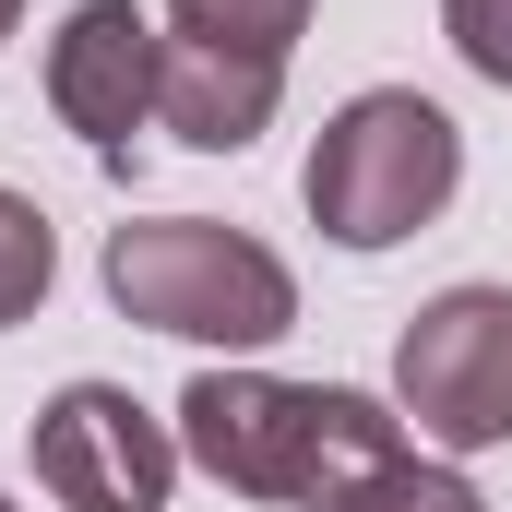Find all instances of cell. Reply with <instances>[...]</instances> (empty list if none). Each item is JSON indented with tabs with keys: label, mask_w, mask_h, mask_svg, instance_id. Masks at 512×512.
Wrapping results in <instances>:
<instances>
[{
	"label": "cell",
	"mask_w": 512,
	"mask_h": 512,
	"mask_svg": "<svg viewBox=\"0 0 512 512\" xmlns=\"http://www.w3.org/2000/svg\"><path fill=\"white\" fill-rule=\"evenodd\" d=\"M179 453L239 489V501H334L370 465L405 453V417L346 382H274V370H191L179 393Z\"/></svg>",
	"instance_id": "cell-1"
},
{
	"label": "cell",
	"mask_w": 512,
	"mask_h": 512,
	"mask_svg": "<svg viewBox=\"0 0 512 512\" xmlns=\"http://www.w3.org/2000/svg\"><path fill=\"white\" fill-rule=\"evenodd\" d=\"M108 298L143 334H179V346H227L251 358L298 322V274L262 251L251 227H215V215H143V227H108Z\"/></svg>",
	"instance_id": "cell-2"
},
{
	"label": "cell",
	"mask_w": 512,
	"mask_h": 512,
	"mask_svg": "<svg viewBox=\"0 0 512 512\" xmlns=\"http://www.w3.org/2000/svg\"><path fill=\"white\" fill-rule=\"evenodd\" d=\"M298 191H310V227L334 251H393V239H417L465 191V131H453L441 96H417V84H370V96H346L322 120Z\"/></svg>",
	"instance_id": "cell-3"
},
{
	"label": "cell",
	"mask_w": 512,
	"mask_h": 512,
	"mask_svg": "<svg viewBox=\"0 0 512 512\" xmlns=\"http://www.w3.org/2000/svg\"><path fill=\"white\" fill-rule=\"evenodd\" d=\"M393 417L441 453L512 441V286H441L393 346Z\"/></svg>",
	"instance_id": "cell-4"
},
{
	"label": "cell",
	"mask_w": 512,
	"mask_h": 512,
	"mask_svg": "<svg viewBox=\"0 0 512 512\" xmlns=\"http://www.w3.org/2000/svg\"><path fill=\"white\" fill-rule=\"evenodd\" d=\"M24 453L60 512H167V489H179V429L143 417L120 382H60L36 405Z\"/></svg>",
	"instance_id": "cell-5"
},
{
	"label": "cell",
	"mask_w": 512,
	"mask_h": 512,
	"mask_svg": "<svg viewBox=\"0 0 512 512\" xmlns=\"http://www.w3.org/2000/svg\"><path fill=\"white\" fill-rule=\"evenodd\" d=\"M155 60H167V36H155L131 0L60 12V36H48V108H60V131H84V143L120 167L131 131L155 120Z\"/></svg>",
	"instance_id": "cell-6"
},
{
	"label": "cell",
	"mask_w": 512,
	"mask_h": 512,
	"mask_svg": "<svg viewBox=\"0 0 512 512\" xmlns=\"http://www.w3.org/2000/svg\"><path fill=\"white\" fill-rule=\"evenodd\" d=\"M274 96H286V60H251V48L167 36V60H155V120L179 131L191 155H251L274 131Z\"/></svg>",
	"instance_id": "cell-7"
},
{
	"label": "cell",
	"mask_w": 512,
	"mask_h": 512,
	"mask_svg": "<svg viewBox=\"0 0 512 512\" xmlns=\"http://www.w3.org/2000/svg\"><path fill=\"white\" fill-rule=\"evenodd\" d=\"M167 24H179V36H203V48L286 60V48L310 36V0H167Z\"/></svg>",
	"instance_id": "cell-8"
},
{
	"label": "cell",
	"mask_w": 512,
	"mask_h": 512,
	"mask_svg": "<svg viewBox=\"0 0 512 512\" xmlns=\"http://www.w3.org/2000/svg\"><path fill=\"white\" fill-rule=\"evenodd\" d=\"M322 512H489L453 465H417V453H393V465H370L358 489H334Z\"/></svg>",
	"instance_id": "cell-9"
},
{
	"label": "cell",
	"mask_w": 512,
	"mask_h": 512,
	"mask_svg": "<svg viewBox=\"0 0 512 512\" xmlns=\"http://www.w3.org/2000/svg\"><path fill=\"white\" fill-rule=\"evenodd\" d=\"M48 274H60V239H48V215L24 203V191H0V334L48 298Z\"/></svg>",
	"instance_id": "cell-10"
},
{
	"label": "cell",
	"mask_w": 512,
	"mask_h": 512,
	"mask_svg": "<svg viewBox=\"0 0 512 512\" xmlns=\"http://www.w3.org/2000/svg\"><path fill=\"white\" fill-rule=\"evenodd\" d=\"M441 36H453L465 72H489V84L512 96V0H441Z\"/></svg>",
	"instance_id": "cell-11"
},
{
	"label": "cell",
	"mask_w": 512,
	"mask_h": 512,
	"mask_svg": "<svg viewBox=\"0 0 512 512\" xmlns=\"http://www.w3.org/2000/svg\"><path fill=\"white\" fill-rule=\"evenodd\" d=\"M12 24H24V0H0V36H12Z\"/></svg>",
	"instance_id": "cell-12"
},
{
	"label": "cell",
	"mask_w": 512,
	"mask_h": 512,
	"mask_svg": "<svg viewBox=\"0 0 512 512\" xmlns=\"http://www.w3.org/2000/svg\"><path fill=\"white\" fill-rule=\"evenodd\" d=\"M0 512H12V501H0Z\"/></svg>",
	"instance_id": "cell-13"
}]
</instances>
